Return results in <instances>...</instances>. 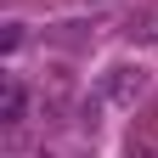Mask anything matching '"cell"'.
Wrapping results in <instances>:
<instances>
[{
    "mask_svg": "<svg viewBox=\"0 0 158 158\" xmlns=\"http://www.w3.org/2000/svg\"><path fill=\"white\" fill-rule=\"evenodd\" d=\"M96 96H102L107 107H135L147 96V68L141 62H113L102 73V85H96Z\"/></svg>",
    "mask_w": 158,
    "mask_h": 158,
    "instance_id": "cell-1",
    "label": "cell"
},
{
    "mask_svg": "<svg viewBox=\"0 0 158 158\" xmlns=\"http://www.w3.org/2000/svg\"><path fill=\"white\" fill-rule=\"evenodd\" d=\"M23 113H28V90H23V79H6V85H0V124H6V130H17V124H23Z\"/></svg>",
    "mask_w": 158,
    "mask_h": 158,
    "instance_id": "cell-2",
    "label": "cell"
},
{
    "mask_svg": "<svg viewBox=\"0 0 158 158\" xmlns=\"http://www.w3.org/2000/svg\"><path fill=\"white\" fill-rule=\"evenodd\" d=\"M130 34H141V40H158V23H152V17H141V23H135Z\"/></svg>",
    "mask_w": 158,
    "mask_h": 158,
    "instance_id": "cell-3",
    "label": "cell"
},
{
    "mask_svg": "<svg viewBox=\"0 0 158 158\" xmlns=\"http://www.w3.org/2000/svg\"><path fill=\"white\" fill-rule=\"evenodd\" d=\"M130 158H152V152H130Z\"/></svg>",
    "mask_w": 158,
    "mask_h": 158,
    "instance_id": "cell-4",
    "label": "cell"
}]
</instances>
